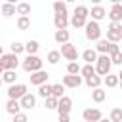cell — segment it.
I'll list each match as a JSON object with an SVG mask.
<instances>
[{
	"mask_svg": "<svg viewBox=\"0 0 122 122\" xmlns=\"http://www.w3.org/2000/svg\"><path fill=\"white\" fill-rule=\"evenodd\" d=\"M97 57H99V53L95 51V48H88V50L82 51V59L86 61V65H95Z\"/></svg>",
	"mask_w": 122,
	"mask_h": 122,
	"instance_id": "9a60e30c",
	"label": "cell"
},
{
	"mask_svg": "<svg viewBox=\"0 0 122 122\" xmlns=\"http://www.w3.org/2000/svg\"><path fill=\"white\" fill-rule=\"evenodd\" d=\"M10 48H11V53H13V55H19V53H23V51H25V44H21V42H17V40H15V42H11V46H10Z\"/></svg>",
	"mask_w": 122,
	"mask_h": 122,
	"instance_id": "836d02e7",
	"label": "cell"
},
{
	"mask_svg": "<svg viewBox=\"0 0 122 122\" xmlns=\"http://www.w3.org/2000/svg\"><path fill=\"white\" fill-rule=\"evenodd\" d=\"M82 118H84V122H99V120H103V112L95 107H90V109L82 111Z\"/></svg>",
	"mask_w": 122,
	"mask_h": 122,
	"instance_id": "52a82bcc",
	"label": "cell"
},
{
	"mask_svg": "<svg viewBox=\"0 0 122 122\" xmlns=\"http://www.w3.org/2000/svg\"><path fill=\"white\" fill-rule=\"evenodd\" d=\"M44 105H46V109H57V105H59V99L51 95V97L44 99Z\"/></svg>",
	"mask_w": 122,
	"mask_h": 122,
	"instance_id": "74e56055",
	"label": "cell"
},
{
	"mask_svg": "<svg viewBox=\"0 0 122 122\" xmlns=\"http://www.w3.org/2000/svg\"><path fill=\"white\" fill-rule=\"evenodd\" d=\"M118 80H122V71H120V72H118Z\"/></svg>",
	"mask_w": 122,
	"mask_h": 122,
	"instance_id": "ee69618b",
	"label": "cell"
},
{
	"mask_svg": "<svg viewBox=\"0 0 122 122\" xmlns=\"http://www.w3.org/2000/svg\"><path fill=\"white\" fill-rule=\"evenodd\" d=\"M29 78H30V84H32V86H38V88H40L42 84H48L50 74H48L46 71H38V72H32Z\"/></svg>",
	"mask_w": 122,
	"mask_h": 122,
	"instance_id": "8fae6325",
	"label": "cell"
},
{
	"mask_svg": "<svg viewBox=\"0 0 122 122\" xmlns=\"http://www.w3.org/2000/svg\"><path fill=\"white\" fill-rule=\"evenodd\" d=\"M105 97H107V92H105L103 88L92 90V99H93L95 103H103V101H105Z\"/></svg>",
	"mask_w": 122,
	"mask_h": 122,
	"instance_id": "d4e9b609",
	"label": "cell"
},
{
	"mask_svg": "<svg viewBox=\"0 0 122 122\" xmlns=\"http://www.w3.org/2000/svg\"><path fill=\"white\" fill-rule=\"evenodd\" d=\"M2 84H4V80H2V76H0V86H2Z\"/></svg>",
	"mask_w": 122,
	"mask_h": 122,
	"instance_id": "7dc6e473",
	"label": "cell"
},
{
	"mask_svg": "<svg viewBox=\"0 0 122 122\" xmlns=\"http://www.w3.org/2000/svg\"><path fill=\"white\" fill-rule=\"evenodd\" d=\"M38 95L44 97V99L51 97V84H42V86L38 88Z\"/></svg>",
	"mask_w": 122,
	"mask_h": 122,
	"instance_id": "f1b7e54d",
	"label": "cell"
},
{
	"mask_svg": "<svg viewBox=\"0 0 122 122\" xmlns=\"http://www.w3.org/2000/svg\"><path fill=\"white\" fill-rule=\"evenodd\" d=\"M15 8H17L19 17H29V13H30V4L29 2H19V4H15Z\"/></svg>",
	"mask_w": 122,
	"mask_h": 122,
	"instance_id": "44dd1931",
	"label": "cell"
},
{
	"mask_svg": "<svg viewBox=\"0 0 122 122\" xmlns=\"http://www.w3.org/2000/svg\"><path fill=\"white\" fill-rule=\"evenodd\" d=\"M118 86H120V88H122V80H120V84H118Z\"/></svg>",
	"mask_w": 122,
	"mask_h": 122,
	"instance_id": "c3c4849f",
	"label": "cell"
},
{
	"mask_svg": "<svg viewBox=\"0 0 122 122\" xmlns=\"http://www.w3.org/2000/svg\"><path fill=\"white\" fill-rule=\"evenodd\" d=\"M2 55H4V50H2V46H0V57H2Z\"/></svg>",
	"mask_w": 122,
	"mask_h": 122,
	"instance_id": "f6af8a7d",
	"label": "cell"
},
{
	"mask_svg": "<svg viewBox=\"0 0 122 122\" xmlns=\"http://www.w3.org/2000/svg\"><path fill=\"white\" fill-rule=\"evenodd\" d=\"M59 122H71V114H59Z\"/></svg>",
	"mask_w": 122,
	"mask_h": 122,
	"instance_id": "b9f144b4",
	"label": "cell"
},
{
	"mask_svg": "<svg viewBox=\"0 0 122 122\" xmlns=\"http://www.w3.org/2000/svg\"><path fill=\"white\" fill-rule=\"evenodd\" d=\"M13 122H29V118H27V114H25V112H19V114H15V116H13Z\"/></svg>",
	"mask_w": 122,
	"mask_h": 122,
	"instance_id": "ab89813d",
	"label": "cell"
},
{
	"mask_svg": "<svg viewBox=\"0 0 122 122\" xmlns=\"http://www.w3.org/2000/svg\"><path fill=\"white\" fill-rule=\"evenodd\" d=\"M0 10H2V15H4V17H11V15L17 13V8H15L13 2H4Z\"/></svg>",
	"mask_w": 122,
	"mask_h": 122,
	"instance_id": "ac0fdd59",
	"label": "cell"
},
{
	"mask_svg": "<svg viewBox=\"0 0 122 122\" xmlns=\"http://www.w3.org/2000/svg\"><path fill=\"white\" fill-rule=\"evenodd\" d=\"M109 46H111V42L101 38L99 42H95V51H97L99 55H107V53H109Z\"/></svg>",
	"mask_w": 122,
	"mask_h": 122,
	"instance_id": "603a6c76",
	"label": "cell"
},
{
	"mask_svg": "<svg viewBox=\"0 0 122 122\" xmlns=\"http://www.w3.org/2000/svg\"><path fill=\"white\" fill-rule=\"evenodd\" d=\"M80 71H82V67H80L76 61L67 65V74H74V76H76V74H80Z\"/></svg>",
	"mask_w": 122,
	"mask_h": 122,
	"instance_id": "e575fe53",
	"label": "cell"
},
{
	"mask_svg": "<svg viewBox=\"0 0 122 122\" xmlns=\"http://www.w3.org/2000/svg\"><path fill=\"white\" fill-rule=\"evenodd\" d=\"M59 51H61V57H65L69 63H74V61L78 59V50H76V46L71 44V42H69V44H63Z\"/></svg>",
	"mask_w": 122,
	"mask_h": 122,
	"instance_id": "8992f818",
	"label": "cell"
},
{
	"mask_svg": "<svg viewBox=\"0 0 122 122\" xmlns=\"http://www.w3.org/2000/svg\"><path fill=\"white\" fill-rule=\"evenodd\" d=\"M90 15H92V21L99 23L101 19H105V17H107V10H105L103 6H93V8L90 10Z\"/></svg>",
	"mask_w": 122,
	"mask_h": 122,
	"instance_id": "5bb4252c",
	"label": "cell"
},
{
	"mask_svg": "<svg viewBox=\"0 0 122 122\" xmlns=\"http://www.w3.org/2000/svg\"><path fill=\"white\" fill-rule=\"evenodd\" d=\"M61 84L65 86V88H78L80 84H82V76H74V74H65L63 76V80H61Z\"/></svg>",
	"mask_w": 122,
	"mask_h": 122,
	"instance_id": "4fadbf2b",
	"label": "cell"
},
{
	"mask_svg": "<svg viewBox=\"0 0 122 122\" xmlns=\"http://www.w3.org/2000/svg\"><path fill=\"white\" fill-rule=\"evenodd\" d=\"M8 99H23L29 92H27V84H13V86H10L8 88Z\"/></svg>",
	"mask_w": 122,
	"mask_h": 122,
	"instance_id": "5b68a950",
	"label": "cell"
},
{
	"mask_svg": "<svg viewBox=\"0 0 122 122\" xmlns=\"http://www.w3.org/2000/svg\"><path fill=\"white\" fill-rule=\"evenodd\" d=\"M46 61H48L50 65H57V63L61 61V51H59V50H51V51L48 53Z\"/></svg>",
	"mask_w": 122,
	"mask_h": 122,
	"instance_id": "484cf974",
	"label": "cell"
},
{
	"mask_svg": "<svg viewBox=\"0 0 122 122\" xmlns=\"http://www.w3.org/2000/svg\"><path fill=\"white\" fill-rule=\"evenodd\" d=\"M103 84H105L107 88H116V86L120 84V80H118V74H107V76L103 78Z\"/></svg>",
	"mask_w": 122,
	"mask_h": 122,
	"instance_id": "cb8c5ba5",
	"label": "cell"
},
{
	"mask_svg": "<svg viewBox=\"0 0 122 122\" xmlns=\"http://www.w3.org/2000/svg\"><path fill=\"white\" fill-rule=\"evenodd\" d=\"M38 50H40L38 40H29V42L25 44V51H27V55H36Z\"/></svg>",
	"mask_w": 122,
	"mask_h": 122,
	"instance_id": "7402d4cb",
	"label": "cell"
},
{
	"mask_svg": "<svg viewBox=\"0 0 122 122\" xmlns=\"http://www.w3.org/2000/svg\"><path fill=\"white\" fill-rule=\"evenodd\" d=\"M0 63L4 65L6 71H15L17 65H19V59H17V55H13V53L10 51V53H4V55L0 57Z\"/></svg>",
	"mask_w": 122,
	"mask_h": 122,
	"instance_id": "9c48e42d",
	"label": "cell"
},
{
	"mask_svg": "<svg viewBox=\"0 0 122 122\" xmlns=\"http://www.w3.org/2000/svg\"><path fill=\"white\" fill-rule=\"evenodd\" d=\"M107 17L111 19V23H122V2H112Z\"/></svg>",
	"mask_w": 122,
	"mask_h": 122,
	"instance_id": "ba28073f",
	"label": "cell"
},
{
	"mask_svg": "<svg viewBox=\"0 0 122 122\" xmlns=\"http://www.w3.org/2000/svg\"><path fill=\"white\" fill-rule=\"evenodd\" d=\"M4 72H6V69H4V65H2V63H0V76H2V74H4Z\"/></svg>",
	"mask_w": 122,
	"mask_h": 122,
	"instance_id": "7bdbcfd3",
	"label": "cell"
},
{
	"mask_svg": "<svg viewBox=\"0 0 122 122\" xmlns=\"http://www.w3.org/2000/svg\"><path fill=\"white\" fill-rule=\"evenodd\" d=\"M72 15L88 19V17H90V8H88V6H76V8H74V13H72Z\"/></svg>",
	"mask_w": 122,
	"mask_h": 122,
	"instance_id": "83f0119b",
	"label": "cell"
},
{
	"mask_svg": "<svg viewBox=\"0 0 122 122\" xmlns=\"http://www.w3.org/2000/svg\"><path fill=\"white\" fill-rule=\"evenodd\" d=\"M42 65H44V61H42L38 55H27V57L23 59V63H21L23 71H25V72H30V74L42 71Z\"/></svg>",
	"mask_w": 122,
	"mask_h": 122,
	"instance_id": "6da1fadb",
	"label": "cell"
},
{
	"mask_svg": "<svg viewBox=\"0 0 122 122\" xmlns=\"http://www.w3.org/2000/svg\"><path fill=\"white\" fill-rule=\"evenodd\" d=\"M19 103H21V109H25V111H30L32 107H36V97H34L32 93H27L23 99H19Z\"/></svg>",
	"mask_w": 122,
	"mask_h": 122,
	"instance_id": "e0dca14e",
	"label": "cell"
},
{
	"mask_svg": "<svg viewBox=\"0 0 122 122\" xmlns=\"http://www.w3.org/2000/svg\"><path fill=\"white\" fill-rule=\"evenodd\" d=\"M84 29H86V38L88 40H93V42H99L101 40V27H99V23L88 21Z\"/></svg>",
	"mask_w": 122,
	"mask_h": 122,
	"instance_id": "3957f363",
	"label": "cell"
},
{
	"mask_svg": "<svg viewBox=\"0 0 122 122\" xmlns=\"http://www.w3.org/2000/svg\"><path fill=\"white\" fill-rule=\"evenodd\" d=\"M86 23H88V19H84V17H76V15L71 17V25L74 29H82V27H86Z\"/></svg>",
	"mask_w": 122,
	"mask_h": 122,
	"instance_id": "f546056e",
	"label": "cell"
},
{
	"mask_svg": "<svg viewBox=\"0 0 122 122\" xmlns=\"http://www.w3.org/2000/svg\"><path fill=\"white\" fill-rule=\"evenodd\" d=\"M111 122H122V109L120 107H114L111 111V116H109Z\"/></svg>",
	"mask_w": 122,
	"mask_h": 122,
	"instance_id": "1f68e13d",
	"label": "cell"
},
{
	"mask_svg": "<svg viewBox=\"0 0 122 122\" xmlns=\"http://www.w3.org/2000/svg\"><path fill=\"white\" fill-rule=\"evenodd\" d=\"M69 23H71V19H69L67 13H55L53 15V27H55V30H67Z\"/></svg>",
	"mask_w": 122,
	"mask_h": 122,
	"instance_id": "30bf717a",
	"label": "cell"
},
{
	"mask_svg": "<svg viewBox=\"0 0 122 122\" xmlns=\"http://www.w3.org/2000/svg\"><path fill=\"white\" fill-rule=\"evenodd\" d=\"M69 38H71V32L69 30H55V34H53V40L57 42V44H69Z\"/></svg>",
	"mask_w": 122,
	"mask_h": 122,
	"instance_id": "d6986e66",
	"label": "cell"
},
{
	"mask_svg": "<svg viewBox=\"0 0 122 122\" xmlns=\"http://www.w3.org/2000/svg\"><path fill=\"white\" fill-rule=\"evenodd\" d=\"M99 122H111V120H109V118H103V120H99Z\"/></svg>",
	"mask_w": 122,
	"mask_h": 122,
	"instance_id": "bcb514c9",
	"label": "cell"
},
{
	"mask_svg": "<svg viewBox=\"0 0 122 122\" xmlns=\"http://www.w3.org/2000/svg\"><path fill=\"white\" fill-rule=\"evenodd\" d=\"M71 111H72V99L63 95L57 105V114H71Z\"/></svg>",
	"mask_w": 122,
	"mask_h": 122,
	"instance_id": "7c38bea8",
	"label": "cell"
},
{
	"mask_svg": "<svg viewBox=\"0 0 122 122\" xmlns=\"http://www.w3.org/2000/svg\"><path fill=\"white\" fill-rule=\"evenodd\" d=\"M111 67H112L111 55H99L97 61H95V74L105 78L107 74H111Z\"/></svg>",
	"mask_w": 122,
	"mask_h": 122,
	"instance_id": "7a4b0ae2",
	"label": "cell"
},
{
	"mask_svg": "<svg viewBox=\"0 0 122 122\" xmlns=\"http://www.w3.org/2000/svg\"><path fill=\"white\" fill-rule=\"evenodd\" d=\"M118 51H120L118 44H112V42H111V46H109V53H107V55H114V53H118Z\"/></svg>",
	"mask_w": 122,
	"mask_h": 122,
	"instance_id": "60d3db41",
	"label": "cell"
},
{
	"mask_svg": "<svg viewBox=\"0 0 122 122\" xmlns=\"http://www.w3.org/2000/svg\"><path fill=\"white\" fill-rule=\"evenodd\" d=\"M107 40L112 44H118L122 40V23H111L107 29Z\"/></svg>",
	"mask_w": 122,
	"mask_h": 122,
	"instance_id": "277c9868",
	"label": "cell"
},
{
	"mask_svg": "<svg viewBox=\"0 0 122 122\" xmlns=\"http://www.w3.org/2000/svg\"><path fill=\"white\" fill-rule=\"evenodd\" d=\"M84 82H86V86H88V88L97 90V88H101L103 78H101V76H97V74H93V76H90V78H84Z\"/></svg>",
	"mask_w": 122,
	"mask_h": 122,
	"instance_id": "ffe728a7",
	"label": "cell"
},
{
	"mask_svg": "<svg viewBox=\"0 0 122 122\" xmlns=\"http://www.w3.org/2000/svg\"><path fill=\"white\" fill-rule=\"evenodd\" d=\"M6 112L11 114V116L19 114V112H21V103H19L17 99H8V103H6Z\"/></svg>",
	"mask_w": 122,
	"mask_h": 122,
	"instance_id": "2e32d148",
	"label": "cell"
},
{
	"mask_svg": "<svg viewBox=\"0 0 122 122\" xmlns=\"http://www.w3.org/2000/svg\"><path fill=\"white\" fill-rule=\"evenodd\" d=\"M53 11L55 13H67V2H61V0L53 2Z\"/></svg>",
	"mask_w": 122,
	"mask_h": 122,
	"instance_id": "d590c367",
	"label": "cell"
},
{
	"mask_svg": "<svg viewBox=\"0 0 122 122\" xmlns=\"http://www.w3.org/2000/svg\"><path fill=\"white\" fill-rule=\"evenodd\" d=\"M111 61H112V65H122V51L111 55Z\"/></svg>",
	"mask_w": 122,
	"mask_h": 122,
	"instance_id": "f35d334b",
	"label": "cell"
},
{
	"mask_svg": "<svg viewBox=\"0 0 122 122\" xmlns=\"http://www.w3.org/2000/svg\"><path fill=\"white\" fill-rule=\"evenodd\" d=\"M80 74H82L84 78L93 76V74H95V65H84V67H82V71H80Z\"/></svg>",
	"mask_w": 122,
	"mask_h": 122,
	"instance_id": "d6a6232c",
	"label": "cell"
},
{
	"mask_svg": "<svg viewBox=\"0 0 122 122\" xmlns=\"http://www.w3.org/2000/svg\"><path fill=\"white\" fill-rule=\"evenodd\" d=\"M63 92H65V86H63V84H51V95H53V97L61 99V97H63Z\"/></svg>",
	"mask_w": 122,
	"mask_h": 122,
	"instance_id": "4dcf8cb0",
	"label": "cell"
},
{
	"mask_svg": "<svg viewBox=\"0 0 122 122\" xmlns=\"http://www.w3.org/2000/svg\"><path fill=\"white\" fill-rule=\"evenodd\" d=\"M2 80H4L6 84L13 86V84H15V80H17V72H15V71H6V72L2 74Z\"/></svg>",
	"mask_w": 122,
	"mask_h": 122,
	"instance_id": "4316f807",
	"label": "cell"
},
{
	"mask_svg": "<svg viewBox=\"0 0 122 122\" xmlns=\"http://www.w3.org/2000/svg\"><path fill=\"white\" fill-rule=\"evenodd\" d=\"M29 27H30V19L29 17H19L17 19V29L19 30H27Z\"/></svg>",
	"mask_w": 122,
	"mask_h": 122,
	"instance_id": "8d00e7d4",
	"label": "cell"
}]
</instances>
